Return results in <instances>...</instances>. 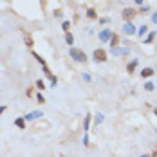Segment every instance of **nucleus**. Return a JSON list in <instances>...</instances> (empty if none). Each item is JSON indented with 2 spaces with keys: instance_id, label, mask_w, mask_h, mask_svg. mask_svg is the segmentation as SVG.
Listing matches in <instances>:
<instances>
[{
  "instance_id": "nucleus-1",
  "label": "nucleus",
  "mask_w": 157,
  "mask_h": 157,
  "mask_svg": "<svg viewBox=\"0 0 157 157\" xmlns=\"http://www.w3.org/2000/svg\"><path fill=\"white\" fill-rule=\"evenodd\" d=\"M69 56L74 60V61H78V63H85V61H87V56H85V53H83L81 49H74V47H72V49L69 51Z\"/></svg>"
},
{
  "instance_id": "nucleus-2",
  "label": "nucleus",
  "mask_w": 157,
  "mask_h": 157,
  "mask_svg": "<svg viewBox=\"0 0 157 157\" xmlns=\"http://www.w3.org/2000/svg\"><path fill=\"white\" fill-rule=\"evenodd\" d=\"M136 15H137V13H136V9H132V7H125L123 13H121V16H123L125 22H132V18H134Z\"/></svg>"
},
{
  "instance_id": "nucleus-3",
  "label": "nucleus",
  "mask_w": 157,
  "mask_h": 157,
  "mask_svg": "<svg viewBox=\"0 0 157 157\" xmlns=\"http://www.w3.org/2000/svg\"><path fill=\"white\" fill-rule=\"evenodd\" d=\"M123 33L128 35V36H132V35L137 33V29H136V25H134L132 22H125V25H123Z\"/></svg>"
},
{
  "instance_id": "nucleus-4",
  "label": "nucleus",
  "mask_w": 157,
  "mask_h": 157,
  "mask_svg": "<svg viewBox=\"0 0 157 157\" xmlns=\"http://www.w3.org/2000/svg\"><path fill=\"white\" fill-rule=\"evenodd\" d=\"M112 31L110 29H103L101 33H99V42H110V38H112Z\"/></svg>"
},
{
  "instance_id": "nucleus-5",
  "label": "nucleus",
  "mask_w": 157,
  "mask_h": 157,
  "mask_svg": "<svg viewBox=\"0 0 157 157\" xmlns=\"http://www.w3.org/2000/svg\"><path fill=\"white\" fill-rule=\"evenodd\" d=\"M92 56H94V60H96V61H107V53H105L103 49H96Z\"/></svg>"
},
{
  "instance_id": "nucleus-6",
  "label": "nucleus",
  "mask_w": 157,
  "mask_h": 157,
  "mask_svg": "<svg viewBox=\"0 0 157 157\" xmlns=\"http://www.w3.org/2000/svg\"><path fill=\"white\" fill-rule=\"evenodd\" d=\"M38 118H42V110H33V112L25 114V119L27 121H33V119H38Z\"/></svg>"
},
{
  "instance_id": "nucleus-7",
  "label": "nucleus",
  "mask_w": 157,
  "mask_h": 157,
  "mask_svg": "<svg viewBox=\"0 0 157 157\" xmlns=\"http://www.w3.org/2000/svg\"><path fill=\"white\" fill-rule=\"evenodd\" d=\"M141 76H143V78H150V76H154V69H152V67L143 69V71H141Z\"/></svg>"
},
{
  "instance_id": "nucleus-8",
  "label": "nucleus",
  "mask_w": 157,
  "mask_h": 157,
  "mask_svg": "<svg viewBox=\"0 0 157 157\" xmlns=\"http://www.w3.org/2000/svg\"><path fill=\"white\" fill-rule=\"evenodd\" d=\"M108 43H110V47H112V49H114V47H118V45H119V36L116 35V33L112 35V38H110V42H108Z\"/></svg>"
},
{
  "instance_id": "nucleus-9",
  "label": "nucleus",
  "mask_w": 157,
  "mask_h": 157,
  "mask_svg": "<svg viewBox=\"0 0 157 157\" xmlns=\"http://www.w3.org/2000/svg\"><path fill=\"white\" fill-rule=\"evenodd\" d=\"M136 67H137V60H132V61L128 63L126 71H128V72H134V71H136Z\"/></svg>"
},
{
  "instance_id": "nucleus-10",
  "label": "nucleus",
  "mask_w": 157,
  "mask_h": 157,
  "mask_svg": "<svg viewBox=\"0 0 157 157\" xmlns=\"http://www.w3.org/2000/svg\"><path fill=\"white\" fill-rule=\"evenodd\" d=\"M137 35L141 36V38H143L144 35H148V27H146V25H141V27L137 29Z\"/></svg>"
},
{
  "instance_id": "nucleus-11",
  "label": "nucleus",
  "mask_w": 157,
  "mask_h": 157,
  "mask_svg": "<svg viewBox=\"0 0 157 157\" xmlns=\"http://www.w3.org/2000/svg\"><path fill=\"white\" fill-rule=\"evenodd\" d=\"M89 126H90V114H87V116H85V123H83V128H85V134H87V130H89Z\"/></svg>"
},
{
  "instance_id": "nucleus-12",
  "label": "nucleus",
  "mask_w": 157,
  "mask_h": 157,
  "mask_svg": "<svg viewBox=\"0 0 157 157\" xmlns=\"http://www.w3.org/2000/svg\"><path fill=\"white\" fill-rule=\"evenodd\" d=\"M15 125H16L18 128H25V118H18L15 121Z\"/></svg>"
},
{
  "instance_id": "nucleus-13",
  "label": "nucleus",
  "mask_w": 157,
  "mask_h": 157,
  "mask_svg": "<svg viewBox=\"0 0 157 157\" xmlns=\"http://www.w3.org/2000/svg\"><path fill=\"white\" fill-rule=\"evenodd\" d=\"M65 42H67L69 45H72V43H74V36H72L71 33H67V35H65Z\"/></svg>"
},
{
  "instance_id": "nucleus-14",
  "label": "nucleus",
  "mask_w": 157,
  "mask_h": 157,
  "mask_svg": "<svg viewBox=\"0 0 157 157\" xmlns=\"http://www.w3.org/2000/svg\"><path fill=\"white\" fill-rule=\"evenodd\" d=\"M154 40H155V33H150V35L146 36V40H144V43H152Z\"/></svg>"
},
{
  "instance_id": "nucleus-15",
  "label": "nucleus",
  "mask_w": 157,
  "mask_h": 157,
  "mask_svg": "<svg viewBox=\"0 0 157 157\" xmlns=\"http://www.w3.org/2000/svg\"><path fill=\"white\" fill-rule=\"evenodd\" d=\"M87 16H89V18H98V15H96L94 9H87Z\"/></svg>"
},
{
  "instance_id": "nucleus-16",
  "label": "nucleus",
  "mask_w": 157,
  "mask_h": 157,
  "mask_svg": "<svg viewBox=\"0 0 157 157\" xmlns=\"http://www.w3.org/2000/svg\"><path fill=\"white\" fill-rule=\"evenodd\" d=\"M144 89H146V90L150 92V90H154L155 87H154V83H152V81H146V83H144Z\"/></svg>"
},
{
  "instance_id": "nucleus-17",
  "label": "nucleus",
  "mask_w": 157,
  "mask_h": 157,
  "mask_svg": "<svg viewBox=\"0 0 157 157\" xmlns=\"http://www.w3.org/2000/svg\"><path fill=\"white\" fill-rule=\"evenodd\" d=\"M61 27H63V31H65V33H69V29H71V24H69V22L65 20V22L61 24Z\"/></svg>"
},
{
  "instance_id": "nucleus-18",
  "label": "nucleus",
  "mask_w": 157,
  "mask_h": 157,
  "mask_svg": "<svg viewBox=\"0 0 157 157\" xmlns=\"http://www.w3.org/2000/svg\"><path fill=\"white\" fill-rule=\"evenodd\" d=\"M103 114H98V116H96V125H99V123H103Z\"/></svg>"
},
{
  "instance_id": "nucleus-19",
  "label": "nucleus",
  "mask_w": 157,
  "mask_h": 157,
  "mask_svg": "<svg viewBox=\"0 0 157 157\" xmlns=\"http://www.w3.org/2000/svg\"><path fill=\"white\" fill-rule=\"evenodd\" d=\"M36 87H38V89H42V90H43V89H45V83H43L42 79H38V81H36Z\"/></svg>"
},
{
  "instance_id": "nucleus-20",
  "label": "nucleus",
  "mask_w": 157,
  "mask_h": 157,
  "mask_svg": "<svg viewBox=\"0 0 157 157\" xmlns=\"http://www.w3.org/2000/svg\"><path fill=\"white\" fill-rule=\"evenodd\" d=\"M152 22L157 25V11H155V13H152Z\"/></svg>"
},
{
  "instance_id": "nucleus-21",
  "label": "nucleus",
  "mask_w": 157,
  "mask_h": 157,
  "mask_svg": "<svg viewBox=\"0 0 157 157\" xmlns=\"http://www.w3.org/2000/svg\"><path fill=\"white\" fill-rule=\"evenodd\" d=\"M36 101H38V103H43L45 99H43V96H42V94H38V96H36Z\"/></svg>"
},
{
  "instance_id": "nucleus-22",
  "label": "nucleus",
  "mask_w": 157,
  "mask_h": 157,
  "mask_svg": "<svg viewBox=\"0 0 157 157\" xmlns=\"http://www.w3.org/2000/svg\"><path fill=\"white\" fill-rule=\"evenodd\" d=\"M134 2H136L137 5H143V2H144V0H134Z\"/></svg>"
},
{
  "instance_id": "nucleus-23",
  "label": "nucleus",
  "mask_w": 157,
  "mask_h": 157,
  "mask_svg": "<svg viewBox=\"0 0 157 157\" xmlns=\"http://www.w3.org/2000/svg\"><path fill=\"white\" fill-rule=\"evenodd\" d=\"M4 110H5V107H0V114H2V112H4Z\"/></svg>"
},
{
  "instance_id": "nucleus-24",
  "label": "nucleus",
  "mask_w": 157,
  "mask_h": 157,
  "mask_svg": "<svg viewBox=\"0 0 157 157\" xmlns=\"http://www.w3.org/2000/svg\"><path fill=\"white\" fill-rule=\"evenodd\" d=\"M150 157H157V152H155V154H154V155H150Z\"/></svg>"
},
{
  "instance_id": "nucleus-25",
  "label": "nucleus",
  "mask_w": 157,
  "mask_h": 157,
  "mask_svg": "<svg viewBox=\"0 0 157 157\" xmlns=\"http://www.w3.org/2000/svg\"><path fill=\"white\" fill-rule=\"evenodd\" d=\"M154 114H155V116H157V108H155V110H154Z\"/></svg>"
},
{
  "instance_id": "nucleus-26",
  "label": "nucleus",
  "mask_w": 157,
  "mask_h": 157,
  "mask_svg": "<svg viewBox=\"0 0 157 157\" xmlns=\"http://www.w3.org/2000/svg\"><path fill=\"white\" fill-rule=\"evenodd\" d=\"M141 157H150V155H141Z\"/></svg>"
}]
</instances>
